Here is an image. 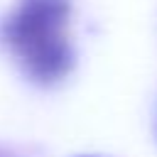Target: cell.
Returning a JSON list of instances; mask_svg holds the SVG:
<instances>
[{
	"label": "cell",
	"instance_id": "cell-1",
	"mask_svg": "<svg viewBox=\"0 0 157 157\" xmlns=\"http://www.w3.org/2000/svg\"><path fill=\"white\" fill-rule=\"evenodd\" d=\"M69 17L71 0H20L2 20L0 42L32 83L54 86L74 69Z\"/></svg>",
	"mask_w": 157,
	"mask_h": 157
},
{
	"label": "cell",
	"instance_id": "cell-3",
	"mask_svg": "<svg viewBox=\"0 0 157 157\" xmlns=\"http://www.w3.org/2000/svg\"><path fill=\"white\" fill-rule=\"evenodd\" d=\"M0 157H2V155H0Z\"/></svg>",
	"mask_w": 157,
	"mask_h": 157
},
{
	"label": "cell",
	"instance_id": "cell-2",
	"mask_svg": "<svg viewBox=\"0 0 157 157\" xmlns=\"http://www.w3.org/2000/svg\"><path fill=\"white\" fill-rule=\"evenodd\" d=\"M86 157H88V155H86Z\"/></svg>",
	"mask_w": 157,
	"mask_h": 157
}]
</instances>
